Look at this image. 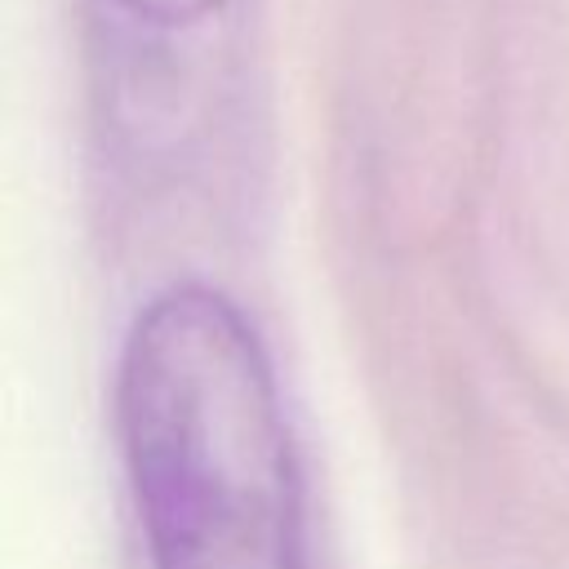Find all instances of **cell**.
Masks as SVG:
<instances>
[{
	"mask_svg": "<svg viewBox=\"0 0 569 569\" xmlns=\"http://www.w3.org/2000/svg\"><path fill=\"white\" fill-rule=\"evenodd\" d=\"M116 405L156 569H307L289 422L231 298L156 293L124 338Z\"/></svg>",
	"mask_w": 569,
	"mask_h": 569,
	"instance_id": "6da1fadb",
	"label": "cell"
},
{
	"mask_svg": "<svg viewBox=\"0 0 569 569\" xmlns=\"http://www.w3.org/2000/svg\"><path fill=\"white\" fill-rule=\"evenodd\" d=\"M120 9H129L142 22H160V27H182V22H200L204 13H213L222 0H116Z\"/></svg>",
	"mask_w": 569,
	"mask_h": 569,
	"instance_id": "7a4b0ae2",
	"label": "cell"
}]
</instances>
